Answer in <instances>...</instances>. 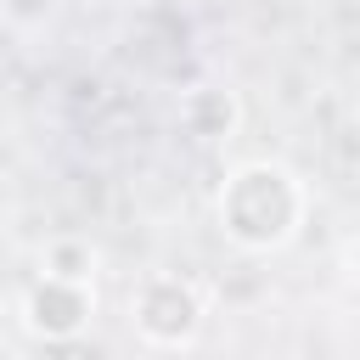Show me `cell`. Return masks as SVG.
I'll use <instances>...</instances> for the list:
<instances>
[{
    "label": "cell",
    "mask_w": 360,
    "mask_h": 360,
    "mask_svg": "<svg viewBox=\"0 0 360 360\" xmlns=\"http://www.w3.org/2000/svg\"><path fill=\"white\" fill-rule=\"evenodd\" d=\"M90 315H96V292L79 287V281L39 276V281L28 287V298H22V321H28V332L45 338V343H68V338H79V332L90 326Z\"/></svg>",
    "instance_id": "3"
},
{
    "label": "cell",
    "mask_w": 360,
    "mask_h": 360,
    "mask_svg": "<svg viewBox=\"0 0 360 360\" xmlns=\"http://www.w3.org/2000/svg\"><path fill=\"white\" fill-rule=\"evenodd\" d=\"M51 6H56V0H6V11H11L17 22H39Z\"/></svg>",
    "instance_id": "6"
},
{
    "label": "cell",
    "mask_w": 360,
    "mask_h": 360,
    "mask_svg": "<svg viewBox=\"0 0 360 360\" xmlns=\"http://www.w3.org/2000/svg\"><path fill=\"white\" fill-rule=\"evenodd\" d=\"M304 219V186L281 163H242L219 191V231L242 253H276Z\"/></svg>",
    "instance_id": "1"
},
{
    "label": "cell",
    "mask_w": 360,
    "mask_h": 360,
    "mask_svg": "<svg viewBox=\"0 0 360 360\" xmlns=\"http://www.w3.org/2000/svg\"><path fill=\"white\" fill-rule=\"evenodd\" d=\"M129 315H135V332H141L146 343L180 349V343H191L197 326H202V298H197V287L180 281V276H146L141 292L129 298Z\"/></svg>",
    "instance_id": "2"
},
{
    "label": "cell",
    "mask_w": 360,
    "mask_h": 360,
    "mask_svg": "<svg viewBox=\"0 0 360 360\" xmlns=\"http://www.w3.org/2000/svg\"><path fill=\"white\" fill-rule=\"evenodd\" d=\"M45 276L90 287V276H96V253H90V242H79V236H56V242L45 248Z\"/></svg>",
    "instance_id": "5"
},
{
    "label": "cell",
    "mask_w": 360,
    "mask_h": 360,
    "mask_svg": "<svg viewBox=\"0 0 360 360\" xmlns=\"http://www.w3.org/2000/svg\"><path fill=\"white\" fill-rule=\"evenodd\" d=\"M180 124H186L197 141H219V135L236 129V96L219 90V84L186 90V101H180Z\"/></svg>",
    "instance_id": "4"
},
{
    "label": "cell",
    "mask_w": 360,
    "mask_h": 360,
    "mask_svg": "<svg viewBox=\"0 0 360 360\" xmlns=\"http://www.w3.org/2000/svg\"><path fill=\"white\" fill-rule=\"evenodd\" d=\"M354 276H360V242H354Z\"/></svg>",
    "instance_id": "7"
}]
</instances>
